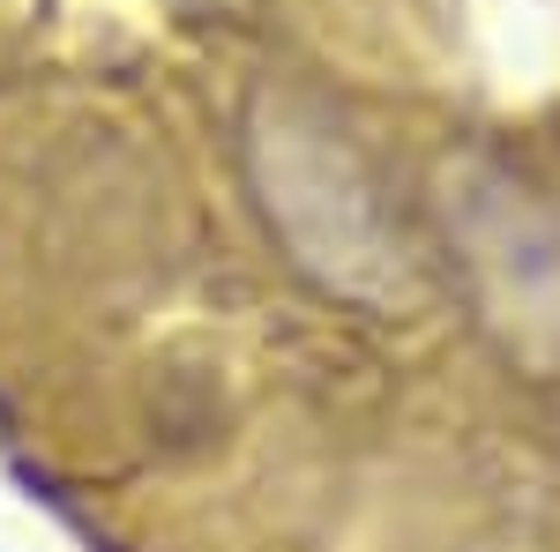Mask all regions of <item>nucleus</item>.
<instances>
[{"label": "nucleus", "mask_w": 560, "mask_h": 552, "mask_svg": "<svg viewBox=\"0 0 560 552\" xmlns=\"http://www.w3.org/2000/svg\"><path fill=\"white\" fill-rule=\"evenodd\" d=\"M433 210L448 232V255L464 269L478 329L516 359L530 381L560 374V216L493 157H441Z\"/></svg>", "instance_id": "2"}, {"label": "nucleus", "mask_w": 560, "mask_h": 552, "mask_svg": "<svg viewBox=\"0 0 560 552\" xmlns=\"http://www.w3.org/2000/svg\"><path fill=\"white\" fill-rule=\"evenodd\" d=\"M247 157H255L261 210L314 284L359 298L374 314L419 298L411 255L396 239V216L382 210L374 172L329 120H314L300 105H261Z\"/></svg>", "instance_id": "1"}]
</instances>
